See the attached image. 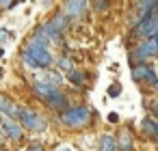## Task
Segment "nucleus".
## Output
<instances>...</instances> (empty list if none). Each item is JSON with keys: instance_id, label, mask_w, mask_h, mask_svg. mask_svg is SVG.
<instances>
[{"instance_id": "nucleus-1", "label": "nucleus", "mask_w": 158, "mask_h": 151, "mask_svg": "<svg viewBox=\"0 0 158 151\" xmlns=\"http://www.w3.org/2000/svg\"><path fill=\"white\" fill-rule=\"evenodd\" d=\"M18 56H20L22 65H24L26 69H31V71H44V69L54 67V63H56V56H54L52 48L39 46L37 41H33V39H28V37H26V41L22 43Z\"/></svg>"}, {"instance_id": "nucleus-2", "label": "nucleus", "mask_w": 158, "mask_h": 151, "mask_svg": "<svg viewBox=\"0 0 158 151\" xmlns=\"http://www.w3.org/2000/svg\"><path fill=\"white\" fill-rule=\"evenodd\" d=\"M28 39L37 41L39 46H46V48H52V50H54V46H61V43L65 41V35H63L50 20H44V22H39V24L31 30Z\"/></svg>"}, {"instance_id": "nucleus-3", "label": "nucleus", "mask_w": 158, "mask_h": 151, "mask_svg": "<svg viewBox=\"0 0 158 151\" xmlns=\"http://www.w3.org/2000/svg\"><path fill=\"white\" fill-rule=\"evenodd\" d=\"M91 117H93V112H91V108L85 106V104L69 106V108H65V110L59 112V121H61V125L67 127V129H80V127L89 125V123H91Z\"/></svg>"}, {"instance_id": "nucleus-4", "label": "nucleus", "mask_w": 158, "mask_h": 151, "mask_svg": "<svg viewBox=\"0 0 158 151\" xmlns=\"http://www.w3.org/2000/svg\"><path fill=\"white\" fill-rule=\"evenodd\" d=\"M152 58H158V35H152L147 39H141L136 41L130 52H128V63L130 67H134L136 63L141 61H152Z\"/></svg>"}, {"instance_id": "nucleus-5", "label": "nucleus", "mask_w": 158, "mask_h": 151, "mask_svg": "<svg viewBox=\"0 0 158 151\" xmlns=\"http://www.w3.org/2000/svg\"><path fill=\"white\" fill-rule=\"evenodd\" d=\"M18 123L24 127V129H28V132H44L46 127H48V121H46V117H41L35 108H31V106H20L18 108Z\"/></svg>"}, {"instance_id": "nucleus-6", "label": "nucleus", "mask_w": 158, "mask_h": 151, "mask_svg": "<svg viewBox=\"0 0 158 151\" xmlns=\"http://www.w3.org/2000/svg\"><path fill=\"white\" fill-rule=\"evenodd\" d=\"M130 74H132V80L134 82L145 84V86H149V89L156 91V86H158V74H156V67L149 61L136 63L134 67H130Z\"/></svg>"}, {"instance_id": "nucleus-7", "label": "nucleus", "mask_w": 158, "mask_h": 151, "mask_svg": "<svg viewBox=\"0 0 158 151\" xmlns=\"http://www.w3.org/2000/svg\"><path fill=\"white\" fill-rule=\"evenodd\" d=\"M59 9L72 20V24L85 22L89 18V11H91L89 0H61V7Z\"/></svg>"}, {"instance_id": "nucleus-8", "label": "nucleus", "mask_w": 158, "mask_h": 151, "mask_svg": "<svg viewBox=\"0 0 158 151\" xmlns=\"http://www.w3.org/2000/svg\"><path fill=\"white\" fill-rule=\"evenodd\" d=\"M152 35H158V13H149L147 18H143L136 26L130 28V37L134 41H141V39H147Z\"/></svg>"}, {"instance_id": "nucleus-9", "label": "nucleus", "mask_w": 158, "mask_h": 151, "mask_svg": "<svg viewBox=\"0 0 158 151\" xmlns=\"http://www.w3.org/2000/svg\"><path fill=\"white\" fill-rule=\"evenodd\" d=\"M0 127H2L5 136L13 142H22L24 140V127L18 123V119H11V117H2L0 119Z\"/></svg>"}, {"instance_id": "nucleus-10", "label": "nucleus", "mask_w": 158, "mask_h": 151, "mask_svg": "<svg viewBox=\"0 0 158 151\" xmlns=\"http://www.w3.org/2000/svg\"><path fill=\"white\" fill-rule=\"evenodd\" d=\"M59 91V86H54V84H50V82H46L44 78H35L33 82H31V93L37 97V99H41V101H46V99H50L54 93Z\"/></svg>"}, {"instance_id": "nucleus-11", "label": "nucleus", "mask_w": 158, "mask_h": 151, "mask_svg": "<svg viewBox=\"0 0 158 151\" xmlns=\"http://www.w3.org/2000/svg\"><path fill=\"white\" fill-rule=\"evenodd\" d=\"M18 101L11 97V95H7V93H0V114L2 117H11V119H15L18 117Z\"/></svg>"}, {"instance_id": "nucleus-12", "label": "nucleus", "mask_w": 158, "mask_h": 151, "mask_svg": "<svg viewBox=\"0 0 158 151\" xmlns=\"http://www.w3.org/2000/svg\"><path fill=\"white\" fill-rule=\"evenodd\" d=\"M44 104H46L50 110H56V112H61V110L69 108V97H67V95H65V93L59 89V91H56V93H54L50 99H46Z\"/></svg>"}, {"instance_id": "nucleus-13", "label": "nucleus", "mask_w": 158, "mask_h": 151, "mask_svg": "<svg viewBox=\"0 0 158 151\" xmlns=\"http://www.w3.org/2000/svg\"><path fill=\"white\" fill-rule=\"evenodd\" d=\"M141 127H143V134H145L147 140L158 142V119L156 117H145L143 123H141Z\"/></svg>"}, {"instance_id": "nucleus-14", "label": "nucleus", "mask_w": 158, "mask_h": 151, "mask_svg": "<svg viewBox=\"0 0 158 151\" xmlns=\"http://www.w3.org/2000/svg\"><path fill=\"white\" fill-rule=\"evenodd\" d=\"M115 140H117V151H134V138L130 129H121L115 136Z\"/></svg>"}, {"instance_id": "nucleus-15", "label": "nucleus", "mask_w": 158, "mask_h": 151, "mask_svg": "<svg viewBox=\"0 0 158 151\" xmlns=\"http://www.w3.org/2000/svg\"><path fill=\"white\" fill-rule=\"evenodd\" d=\"M50 22H52V24H54V26H56V28H59V30H61L63 35H65V33H67V30H69V28L74 26V24H72V20H69V18H67V15H65V13H63L61 9H56V11L52 13Z\"/></svg>"}, {"instance_id": "nucleus-16", "label": "nucleus", "mask_w": 158, "mask_h": 151, "mask_svg": "<svg viewBox=\"0 0 158 151\" xmlns=\"http://www.w3.org/2000/svg\"><path fill=\"white\" fill-rule=\"evenodd\" d=\"M39 78H44L46 82H50V84H54V86H61V84H63V80H65L63 71H59L56 67H54V69H52V67H50V69H44Z\"/></svg>"}, {"instance_id": "nucleus-17", "label": "nucleus", "mask_w": 158, "mask_h": 151, "mask_svg": "<svg viewBox=\"0 0 158 151\" xmlns=\"http://www.w3.org/2000/svg\"><path fill=\"white\" fill-rule=\"evenodd\" d=\"M54 67H56L59 71H63V74H69L72 69H76V65H74V58L69 56V52H65V54H61V56L56 58V63H54Z\"/></svg>"}, {"instance_id": "nucleus-18", "label": "nucleus", "mask_w": 158, "mask_h": 151, "mask_svg": "<svg viewBox=\"0 0 158 151\" xmlns=\"http://www.w3.org/2000/svg\"><path fill=\"white\" fill-rule=\"evenodd\" d=\"M98 147H100V151H117V140L113 134H102L98 140Z\"/></svg>"}, {"instance_id": "nucleus-19", "label": "nucleus", "mask_w": 158, "mask_h": 151, "mask_svg": "<svg viewBox=\"0 0 158 151\" xmlns=\"http://www.w3.org/2000/svg\"><path fill=\"white\" fill-rule=\"evenodd\" d=\"M89 7H91L93 13L102 15V13H108V9H110V0H89Z\"/></svg>"}, {"instance_id": "nucleus-20", "label": "nucleus", "mask_w": 158, "mask_h": 151, "mask_svg": "<svg viewBox=\"0 0 158 151\" xmlns=\"http://www.w3.org/2000/svg\"><path fill=\"white\" fill-rule=\"evenodd\" d=\"M65 80H69L72 84H76V86H82L85 84V71H80V69H72L69 74H65Z\"/></svg>"}, {"instance_id": "nucleus-21", "label": "nucleus", "mask_w": 158, "mask_h": 151, "mask_svg": "<svg viewBox=\"0 0 158 151\" xmlns=\"http://www.w3.org/2000/svg\"><path fill=\"white\" fill-rule=\"evenodd\" d=\"M26 2V0H0V11H11L13 7Z\"/></svg>"}, {"instance_id": "nucleus-22", "label": "nucleus", "mask_w": 158, "mask_h": 151, "mask_svg": "<svg viewBox=\"0 0 158 151\" xmlns=\"http://www.w3.org/2000/svg\"><path fill=\"white\" fill-rule=\"evenodd\" d=\"M11 37H13V33H11V30H7V28H0V46H2L5 41H9Z\"/></svg>"}, {"instance_id": "nucleus-23", "label": "nucleus", "mask_w": 158, "mask_h": 151, "mask_svg": "<svg viewBox=\"0 0 158 151\" xmlns=\"http://www.w3.org/2000/svg\"><path fill=\"white\" fill-rule=\"evenodd\" d=\"M108 95H110V97H119V95H121V86H119L117 82H115V84H110V89H108Z\"/></svg>"}, {"instance_id": "nucleus-24", "label": "nucleus", "mask_w": 158, "mask_h": 151, "mask_svg": "<svg viewBox=\"0 0 158 151\" xmlns=\"http://www.w3.org/2000/svg\"><path fill=\"white\" fill-rule=\"evenodd\" d=\"M147 108L152 110V117H156V119H158V99H154V101H147Z\"/></svg>"}, {"instance_id": "nucleus-25", "label": "nucleus", "mask_w": 158, "mask_h": 151, "mask_svg": "<svg viewBox=\"0 0 158 151\" xmlns=\"http://www.w3.org/2000/svg\"><path fill=\"white\" fill-rule=\"evenodd\" d=\"M26 151H46V149H44L39 142H31V145L26 147Z\"/></svg>"}, {"instance_id": "nucleus-26", "label": "nucleus", "mask_w": 158, "mask_h": 151, "mask_svg": "<svg viewBox=\"0 0 158 151\" xmlns=\"http://www.w3.org/2000/svg\"><path fill=\"white\" fill-rule=\"evenodd\" d=\"M108 121H110V123H119V114H117V112H110V114H108Z\"/></svg>"}, {"instance_id": "nucleus-27", "label": "nucleus", "mask_w": 158, "mask_h": 151, "mask_svg": "<svg viewBox=\"0 0 158 151\" xmlns=\"http://www.w3.org/2000/svg\"><path fill=\"white\" fill-rule=\"evenodd\" d=\"M5 138H7V136H5V132H2V127H0V145H2V142H5Z\"/></svg>"}, {"instance_id": "nucleus-28", "label": "nucleus", "mask_w": 158, "mask_h": 151, "mask_svg": "<svg viewBox=\"0 0 158 151\" xmlns=\"http://www.w3.org/2000/svg\"><path fill=\"white\" fill-rule=\"evenodd\" d=\"M59 151H76V149H72V147H69V145H65V147H61V149H59Z\"/></svg>"}, {"instance_id": "nucleus-29", "label": "nucleus", "mask_w": 158, "mask_h": 151, "mask_svg": "<svg viewBox=\"0 0 158 151\" xmlns=\"http://www.w3.org/2000/svg\"><path fill=\"white\" fill-rule=\"evenodd\" d=\"M154 13H158V0H154Z\"/></svg>"}, {"instance_id": "nucleus-30", "label": "nucleus", "mask_w": 158, "mask_h": 151, "mask_svg": "<svg viewBox=\"0 0 158 151\" xmlns=\"http://www.w3.org/2000/svg\"><path fill=\"white\" fill-rule=\"evenodd\" d=\"M5 56V46H0V58Z\"/></svg>"}, {"instance_id": "nucleus-31", "label": "nucleus", "mask_w": 158, "mask_h": 151, "mask_svg": "<svg viewBox=\"0 0 158 151\" xmlns=\"http://www.w3.org/2000/svg\"><path fill=\"white\" fill-rule=\"evenodd\" d=\"M2 76H5V71H2V67H0V80H2Z\"/></svg>"}, {"instance_id": "nucleus-32", "label": "nucleus", "mask_w": 158, "mask_h": 151, "mask_svg": "<svg viewBox=\"0 0 158 151\" xmlns=\"http://www.w3.org/2000/svg\"><path fill=\"white\" fill-rule=\"evenodd\" d=\"M154 67H156V74H158V61H156V65H154Z\"/></svg>"}, {"instance_id": "nucleus-33", "label": "nucleus", "mask_w": 158, "mask_h": 151, "mask_svg": "<svg viewBox=\"0 0 158 151\" xmlns=\"http://www.w3.org/2000/svg\"><path fill=\"white\" fill-rule=\"evenodd\" d=\"M0 151H9V149H5V147H0Z\"/></svg>"}]
</instances>
